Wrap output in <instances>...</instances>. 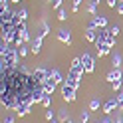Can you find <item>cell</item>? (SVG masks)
Returning <instances> with one entry per match:
<instances>
[{
    "mask_svg": "<svg viewBox=\"0 0 123 123\" xmlns=\"http://www.w3.org/2000/svg\"><path fill=\"white\" fill-rule=\"evenodd\" d=\"M52 6H54V8H60V6H62V0H54Z\"/></svg>",
    "mask_w": 123,
    "mask_h": 123,
    "instance_id": "484cf974",
    "label": "cell"
},
{
    "mask_svg": "<svg viewBox=\"0 0 123 123\" xmlns=\"http://www.w3.org/2000/svg\"><path fill=\"white\" fill-rule=\"evenodd\" d=\"M119 66H121V56L115 54V56H113V68H119Z\"/></svg>",
    "mask_w": 123,
    "mask_h": 123,
    "instance_id": "e0dca14e",
    "label": "cell"
},
{
    "mask_svg": "<svg viewBox=\"0 0 123 123\" xmlns=\"http://www.w3.org/2000/svg\"><path fill=\"white\" fill-rule=\"evenodd\" d=\"M16 16H18L22 22H26V18H28V10H20V12H16Z\"/></svg>",
    "mask_w": 123,
    "mask_h": 123,
    "instance_id": "9a60e30c",
    "label": "cell"
},
{
    "mask_svg": "<svg viewBox=\"0 0 123 123\" xmlns=\"http://www.w3.org/2000/svg\"><path fill=\"white\" fill-rule=\"evenodd\" d=\"M58 20H66V12H64V10L58 12Z\"/></svg>",
    "mask_w": 123,
    "mask_h": 123,
    "instance_id": "cb8c5ba5",
    "label": "cell"
},
{
    "mask_svg": "<svg viewBox=\"0 0 123 123\" xmlns=\"http://www.w3.org/2000/svg\"><path fill=\"white\" fill-rule=\"evenodd\" d=\"M91 2H93V4H99V0H91Z\"/></svg>",
    "mask_w": 123,
    "mask_h": 123,
    "instance_id": "4dcf8cb0",
    "label": "cell"
},
{
    "mask_svg": "<svg viewBox=\"0 0 123 123\" xmlns=\"http://www.w3.org/2000/svg\"><path fill=\"white\" fill-rule=\"evenodd\" d=\"M46 119L52 121V119H54V111H46Z\"/></svg>",
    "mask_w": 123,
    "mask_h": 123,
    "instance_id": "4316f807",
    "label": "cell"
},
{
    "mask_svg": "<svg viewBox=\"0 0 123 123\" xmlns=\"http://www.w3.org/2000/svg\"><path fill=\"white\" fill-rule=\"evenodd\" d=\"M2 68L0 70H6V68H14L16 66V50L12 48L10 44H6V42H2Z\"/></svg>",
    "mask_w": 123,
    "mask_h": 123,
    "instance_id": "7a4b0ae2",
    "label": "cell"
},
{
    "mask_svg": "<svg viewBox=\"0 0 123 123\" xmlns=\"http://www.w3.org/2000/svg\"><path fill=\"white\" fill-rule=\"evenodd\" d=\"M40 50H42V38H36V40L32 42V52L40 54Z\"/></svg>",
    "mask_w": 123,
    "mask_h": 123,
    "instance_id": "30bf717a",
    "label": "cell"
},
{
    "mask_svg": "<svg viewBox=\"0 0 123 123\" xmlns=\"http://www.w3.org/2000/svg\"><path fill=\"white\" fill-rule=\"evenodd\" d=\"M113 109H117V95H115V97H109V99L103 103V113L109 115Z\"/></svg>",
    "mask_w": 123,
    "mask_h": 123,
    "instance_id": "8992f818",
    "label": "cell"
},
{
    "mask_svg": "<svg viewBox=\"0 0 123 123\" xmlns=\"http://www.w3.org/2000/svg\"><path fill=\"white\" fill-rule=\"evenodd\" d=\"M81 68H83V72H86V74L93 72V58H91L89 54H83V56H81Z\"/></svg>",
    "mask_w": 123,
    "mask_h": 123,
    "instance_id": "3957f363",
    "label": "cell"
},
{
    "mask_svg": "<svg viewBox=\"0 0 123 123\" xmlns=\"http://www.w3.org/2000/svg\"><path fill=\"white\" fill-rule=\"evenodd\" d=\"M117 107H119V109H123V89L117 93Z\"/></svg>",
    "mask_w": 123,
    "mask_h": 123,
    "instance_id": "2e32d148",
    "label": "cell"
},
{
    "mask_svg": "<svg viewBox=\"0 0 123 123\" xmlns=\"http://www.w3.org/2000/svg\"><path fill=\"white\" fill-rule=\"evenodd\" d=\"M50 75L56 80V83H62V81H64V78H62V74H60L58 70H50Z\"/></svg>",
    "mask_w": 123,
    "mask_h": 123,
    "instance_id": "8fae6325",
    "label": "cell"
},
{
    "mask_svg": "<svg viewBox=\"0 0 123 123\" xmlns=\"http://www.w3.org/2000/svg\"><path fill=\"white\" fill-rule=\"evenodd\" d=\"M72 68H81V58H75L72 62Z\"/></svg>",
    "mask_w": 123,
    "mask_h": 123,
    "instance_id": "d6986e66",
    "label": "cell"
},
{
    "mask_svg": "<svg viewBox=\"0 0 123 123\" xmlns=\"http://www.w3.org/2000/svg\"><path fill=\"white\" fill-rule=\"evenodd\" d=\"M18 54H20V58H24V56H26V54H28V50L24 48V44H22V46H20V50H18Z\"/></svg>",
    "mask_w": 123,
    "mask_h": 123,
    "instance_id": "ffe728a7",
    "label": "cell"
},
{
    "mask_svg": "<svg viewBox=\"0 0 123 123\" xmlns=\"http://www.w3.org/2000/svg\"><path fill=\"white\" fill-rule=\"evenodd\" d=\"M80 119H81V123H87V121H89V113H87V111H81V113H80Z\"/></svg>",
    "mask_w": 123,
    "mask_h": 123,
    "instance_id": "ac0fdd59",
    "label": "cell"
},
{
    "mask_svg": "<svg viewBox=\"0 0 123 123\" xmlns=\"http://www.w3.org/2000/svg\"><path fill=\"white\" fill-rule=\"evenodd\" d=\"M0 95L2 105L8 109H18L22 103H38L46 93L44 83L38 81L26 68H6L0 70Z\"/></svg>",
    "mask_w": 123,
    "mask_h": 123,
    "instance_id": "6da1fadb",
    "label": "cell"
},
{
    "mask_svg": "<svg viewBox=\"0 0 123 123\" xmlns=\"http://www.w3.org/2000/svg\"><path fill=\"white\" fill-rule=\"evenodd\" d=\"M4 123H14V117H6V119H4Z\"/></svg>",
    "mask_w": 123,
    "mask_h": 123,
    "instance_id": "f1b7e54d",
    "label": "cell"
},
{
    "mask_svg": "<svg viewBox=\"0 0 123 123\" xmlns=\"http://www.w3.org/2000/svg\"><path fill=\"white\" fill-rule=\"evenodd\" d=\"M80 4H81V0H74V12H78V8H80Z\"/></svg>",
    "mask_w": 123,
    "mask_h": 123,
    "instance_id": "603a6c76",
    "label": "cell"
},
{
    "mask_svg": "<svg viewBox=\"0 0 123 123\" xmlns=\"http://www.w3.org/2000/svg\"><path fill=\"white\" fill-rule=\"evenodd\" d=\"M107 81L109 83H121V70L119 68H113V72L107 74Z\"/></svg>",
    "mask_w": 123,
    "mask_h": 123,
    "instance_id": "52a82bcc",
    "label": "cell"
},
{
    "mask_svg": "<svg viewBox=\"0 0 123 123\" xmlns=\"http://www.w3.org/2000/svg\"><path fill=\"white\" fill-rule=\"evenodd\" d=\"M64 123H72V119H68V121H64Z\"/></svg>",
    "mask_w": 123,
    "mask_h": 123,
    "instance_id": "1f68e13d",
    "label": "cell"
},
{
    "mask_svg": "<svg viewBox=\"0 0 123 123\" xmlns=\"http://www.w3.org/2000/svg\"><path fill=\"white\" fill-rule=\"evenodd\" d=\"M87 10H89V14H91V16H97V4H93V2H89V6H87Z\"/></svg>",
    "mask_w": 123,
    "mask_h": 123,
    "instance_id": "4fadbf2b",
    "label": "cell"
},
{
    "mask_svg": "<svg viewBox=\"0 0 123 123\" xmlns=\"http://www.w3.org/2000/svg\"><path fill=\"white\" fill-rule=\"evenodd\" d=\"M117 2H119V0H107V4H109L111 8H115V6H117Z\"/></svg>",
    "mask_w": 123,
    "mask_h": 123,
    "instance_id": "d4e9b609",
    "label": "cell"
},
{
    "mask_svg": "<svg viewBox=\"0 0 123 123\" xmlns=\"http://www.w3.org/2000/svg\"><path fill=\"white\" fill-rule=\"evenodd\" d=\"M97 123H111V121H109V117H103L101 121H97Z\"/></svg>",
    "mask_w": 123,
    "mask_h": 123,
    "instance_id": "83f0119b",
    "label": "cell"
},
{
    "mask_svg": "<svg viewBox=\"0 0 123 123\" xmlns=\"http://www.w3.org/2000/svg\"><path fill=\"white\" fill-rule=\"evenodd\" d=\"M109 32H111L113 36H117V34L121 32V30H119V26H111V28H109Z\"/></svg>",
    "mask_w": 123,
    "mask_h": 123,
    "instance_id": "44dd1931",
    "label": "cell"
},
{
    "mask_svg": "<svg viewBox=\"0 0 123 123\" xmlns=\"http://www.w3.org/2000/svg\"><path fill=\"white\" fill-rule=\"evenodd\" d=\"M44 89H46V93H54V89H56V80H54L52 75L44 81Z\"/></svg>",
    "mask_w": 123,
    "mask_h": 123,
    "instance_id": "9c48e42d",
    "label": "cell"
},
{
    "mask_svg": "<svg viewBox=\"0 0 123 123\" xmlns=\"http://www.w3.org/2000/svg\"><path fill=\"white\" fill-rule=\"evenodd\" d=\"M115 123H123V119H121V117H119V119H115Z\"/></svg>",
    "mask_w": 123,
    "mask_h": 123,
    "instance_id": "f546056e",
    "label": "cell"
},
{
    "mask_svg": "<svg viewBox=\"0 0 123 123\" xmlns=\"http://www.w3.org/2000/svg\"><path fill=\"white\" fill-rule=\"evenodd\" d=\"M115 8H117V12H119V14H123V0H119V2H117V6H115Z\"/></svg>",
    "mask_w": 123,
    "mask_h": 123,
    "instance_id": "7402d4cb",
    "label": "cell"
},
{
    "mask_svg": "<svg viewBox=\"0 0 123 123\" xmlns=\"http://www.w3.org/2000/svg\"><path fill=\"white\" fill-rule=\"evenodd\" d=\"M32 75H34V78L38 80V81H46V80H48L50 78V70H44V68H38V70H34L32 72Z\"/></svg>",
    "mask_w": 123,
    "mask_h": 123,
    "instance_id": "5b68a950",
    "label": "cell"
},
{
    "mask_svg": "<svg viewBox=\"0 0 123 123\" xmlns=\"http://www.w3.org/2000/svg\"><path fill=\"white\" fill-rule=\"evenodd\" d=\"M58 40L60 42H64V44H70L72 42V36H70V32H68V30H58Z\"/></svg>",
    "mask_w": 123,
    "mask_h": 123,
    "instance_id": "ba28073f",
    "label": "cell"
},
{
    "mask_svg": "<svg viewBox=\"0 0 123 123\" xmlns=\"http://www.w3.org/2000/svg\"><path fill=\"white\" fill-rule=\"evenodd\" d=\"M89 109L91 111H97L99 109V99H91V101H89Z\"/></svg>",
    "mask_w": 123,
    "mask_h": 123,
    "instance_id": "5bb4252c",
    "label": "cell"
},
{
    "mask_svg": "<svg viewBox=\"0 0 123 123\" xmlns=\"http://www.w3.org/2000/svg\"><path fill=\"white\" fill-rule=\"evenodd\" d=\"M44 107H50L52 105V93H44V97H42V101H40Z\"/></svg>",
    "mask_w": 123,
    "mask_h": 123,
    "instance_id": "7c38bea8",
    "label": "cell"
},
{
    "mask_svg": "<svg viewBox=\"0 0 123 123\" xmlns=\"http://www.w3.org/2000/svg\"><path fill=\"white\" fill-rule=\"evenodd\" d=\"M62 95H64L66 101H74V99H75V87L64 83V86H62Z\"/></svg>",
    "mask_w": 123,
    "mask_h": 123,
    "instance_id": "277c9868",
    "label": "cell"
},
{
    "mask_svg": "<svg viewBox=\"0 0 123 123\" xmlns=\"http://www.w3.org/2000/svg\"><path fill=\"white\" fill-rule=\"evenodd\" d=\"M52 123H58V121H56V119H52Z\"/></svg>",
    "mask_w": 123,
    "mask_h": 123,
    "instance_id": "d6a6232c",
    "label": "cell"
}]
</instances>
